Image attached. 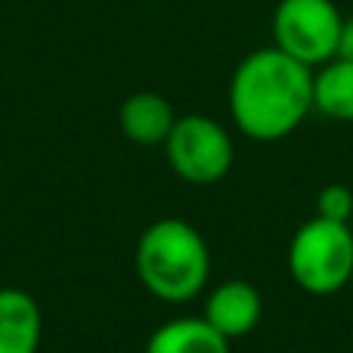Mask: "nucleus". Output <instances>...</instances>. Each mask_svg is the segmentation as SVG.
Returning a JSON list of instances; mask_svg holds the SVG:
<instances>
[{
  "label": "nucleus",
  "instance_id": "obj_1",
  "mask_svg": "<svg viewBox=\"0 0 353 353\" xmlns=\"http://www.w3.org/2000/svg\"><path fill=\"white\" fill-rule=\"evenodd\" d=\"M313 112V68L279 47L248 53L230 81L232 124L254 143L292 137Z\"/></svg>",
  "mask_w": 353,
  "mask_h": 353
},
{
  "label": "nucleus",
  "instance_id": "obj_2",
  "mask_svg": "<svg viewBox=\"0 0 353 353\" xmlns=\"http://www.w3.org/2000/svg\"><path fill=\"white\" fill-rule=\"evenodd\" d=\"M137 279L165 304H189L211 282V251L189 220L161 217L137 239Z\"/></svg>",
  "mask_w": 353,
  "mask_h": 353
},
{
  "label": "nucleus",
  "instance_id": "obj_3",
  "mask_svg": "<svg viewBox=\"0 0 353 353\" xmlns=\"http://www.w3.org/2000/svg\"><path fill=\"white\" fill-rule=\"evenodd\" d=\"M285 263L292 282L313 298H329V294L344 292L353 276L350 226L313 214L307 223L294 230Z\"/></svg>",
  "mask_w": 353,
  "mask_h": 353
},
{
  "label": "nucleus",
  "instance_id": "obj_4",
  "mask_svg": "<svg viewBox=\"0 0 353 353\" xmlns=\"http://www.w3.org/2000/svg\"><path fill=\"white\" fill-rule=\"evenodd\" d=\"M165 159L183 183L214 186L232 171L236 146L230 130L211 115H176L165 140Z\"/></svg>",
  "mask_w": 353,
  "mask_h": 353
},
{
  "label": "nucleus",
  "instance_id": "obj_5",
  "mask_svg": "<svg viewBox=\"0 0 353 353\" xmlns=\"http://www.w3.org/2000/svg\"><path fill=\"white\" fill-rule=\"evenodd\" d=\"M344 16L335 0H279L273 12V47L319 68L335 59Z\"/></svg>",
  "mask_w": 353,
  "mask_h": 353
},
{
  "label": "nucleus",
  "instance_id": "obj_6",
  "mask_svg": "<svg viewBox=\"0 0 353 353\" xmlns=\"http://www.w3.org/2000/svg\"><path fill=\"white\" fill-rule=\"evenodd\" d=\"M201 316L208 325L220 332L226 341H239V338L251 335L263 316V298L251 282L245 279H226L214 285L205 294V307Z\"/></svg>",
  "mask_w": 353,
  "mask_h": 353
},
{
  "label": "nucleus",
  "instance_id": "obj_7",
  "mask_svg": "<svg viewBox=\"0 0 353 353\" xmlns=\"http://www.w3.org/2000/svg\"><path fill=\"white\" fill-rule=\"evenodd\" d=\"M176 124V112L161 93L140 90L130 93L118 109V128L137 146H165Z\"/></svg>",
  "mask_w": 353,
  "mask_h": 353
},
{
  "label": "nucleus",
  "instance_id": "obj_8",
  "mask_svg": "<svg viewBox=\"0 0 353 353\" xmlns=\"http://www.w3.org/2000/svg\"><path fill=\"white\" fill-rule=\"evenodd\" d=\"M43 316L25 288H0V353H37Z\"/></svg>",
  "mask_w": 353,
  "mask_h": 353
},
{
  "label": "nucleus",
  "instance_id": "obj_9",
  "mask_svg": "<svg viewBox=\"0 0 353 353\" xmlns=\"http://www.w3.org/2000/svg\"><path fill=\"white\" fill-rule=\"evenodd\" d=\"M146 353H232L226 341L205 316H174L149 335Z\"/></svg>",
  "mask_w": 353,
  "mask_h": 353
},
{
  "label": "nucleus",
  "instance_id": "obj_10",
  "mask_svg": "<svg viewBox=\"0 0 353 353\" xmlns=\"http://www.w3.org/2000/svg\"><path fill=\"white\" fill-rule=\"evenodd\" d=\"M313 112L353 124V62L329 59L313 68Z\"/></svg>",
  "mask_w": 353,
  "mask_h": 353
},
{
  "label": "nucleus",
  "instance_id": "obj_11",
  "mask_svg": "<svg viewBox=\"0 0 353 353\" xmlns=\"http://www.w3.org/2000/svg\"><path fill=\"white\" fill-rule=\"evenodd\" d=\"M316 217L335 220V223H350L353 217V192L344 183H329L316 195Z\"/></svg>",
  "mask_w": 353,
  "mask_h": 353
},
{
  "label": "nucleus",
  "instance_id": "obj_12",
  "mask_svg": "<svg viewBox=\"0 0 353 353\" xmlns=\"http://www.w3.org/2000/svg\"><path fill=\"white\" fill-rule=\"evenodd\" d=\"M338 59H350L353 62V16L344 19L341 25V37H338Z\"/></svg>",
  "mask_w": 353,
  "mask_h": 353
},
{
  "label": "nucleus",
  "instance_id": "obj_13",
  "mask_svg": "<svg viewBox=\"0 0 353 353\" xmlns=\"http://www.w3.org/2000/svg\"><path fill=\"white\" fill-rule=\"evenodd\" d=\"M347 288H350V292H353V276H350V285H347Z\"/></svg>",
  "mask_w": 353,
  "mask_h": 353
}]
</instances>
